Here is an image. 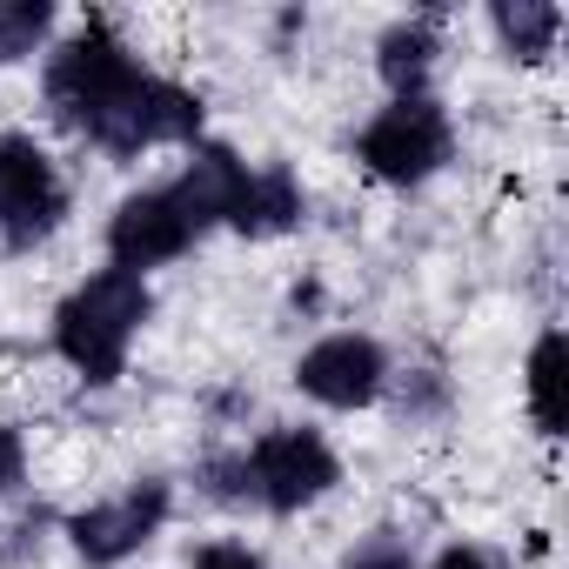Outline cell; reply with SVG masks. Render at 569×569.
<instances>
[{"mask_svg": "<svg viewBox=\"0 0 569 569\" xmlns=\"http://www.w3.org/2000/svg\"><path fill=\"white\" fill-rule=\"evenodd\" d=\"M556 389H562V336H542L536 356H529V409H536V422H542L549 436L562 429V402H556Z\"/></svg>", "mask_w": 569, "mask_h": 569, "instance_id": "cell-13", "label": "cell"}, {"mask_svg": "<svg viewBox=\"0 0 569 569\" xmlns=\"http://www.w3.org/2000/svg\"><path fill=\"white\" fill-rule=\"evenodd\" d=\"M188 241H194V221L181 214V201H174L168 188H148V194L121 201V214L108 221V248H114V268H128V274L174 261Z\"/></svg>", "mask_w": 569, "mask_h": 569, "instance_id": "cell-7", "label": "cell"}, {"mask_svg": "<svg viewBox=\"0 0 569 569\" xmlns=\"http://www.w3.org/2000/svg\"><path fill=\"white\" fill-rule=\"evenodd\" d=\"M362 161L369 174L382 181H422L449 161V121L429 94H409V101H389L369 128H362Z\"/></svg>", "mask_w": 569, "mask_h": 569, "instance_id": "cell-4", "label": "cell"}, {"mask_svg": "<svg viewBox=\"0 0 569 569\" xmlns=\"http://www.w3.org/2000/svg\"><path fill=\"white\" fill-rule=\"evenodd\" d=\"M302 214V194H296V181L281 174V168H268V174H248L241 181V194H234V228L241 234H274V228H289Z\"/></svg>", "mask_w": 569, "mask_h": 569, "instance_id": "cell-10", "label": "cell"}, {"mask_svg": "<svg viewBox=\"0 0 569 569\" xmlns=\"http://www.w3.org/2000/svg\"><path fill=\"white\" fill-rule=\"evenodd\" d=\"M336 476H342V462H336V449L316 436V429H268L254 449H248V489L268 502V509H309V502H322L329 489H336Z\"/></svg>", "mask_w": 569, "mask_h": 569, "instance_id": "cell-3", "label": "cell"}, {"mask_svg": "<svg viewBox=\"0 0 569 569\" xmlns=\"http://www.w3.org/2000/svg\"><path fill=\"white\" fill-rule=\"evenodd\" d=\"M296 382H302L316 402H329V409H362V402L382 396L389 356H382L369 336H322V342L296 362Z\"/></svg>", "mask_w": 569, "mask_h": 569, "instance_id": "cell-6", "label": "cell"}, {"mask_svg": "<svg viewBox=\"0 0 569 569\" xmlns=\"http://www.w3.org/2000/svg\"><path fill=\"white\" fill-rule=\"evenodd\" d=\"M342 569H416V562H409V549H402L396 536H369Z\"/></svg>", "mask_w": 569, "mask_h": 569, "instance_id": "cell-15", "label": "cell"}, {"mask_svg": "<svg viewBox=\"0 0 569 569\" xmlns=\"http://www.w3.org/2000/svg\"><path fill=\"white\" fill-rule=\"evenodd\" d=\"M194 569H268V562L254 549H241V542H214V549L194 556Z\"/></svg>", "mask_w": 569, "mask_h": 569, "instance_id": "cell-16", "label": "cell"}, {"mask_svg": "<svg viewBox=\"0 0 569 569\" xmlns=\"http://www.w3.org/2000/svg\"><path fill=\"white\" fill-rule=\"evenodd\" d=\"M496 28H502V41H509L522 61H536V54H549V41H556L562 14H556V8H542V0H516V8H496Z\"/></svg>", "mask_w": 569, "mask_h": 569, "instance_id": "cell-12", "label": "cell"}, {"mask_svg": "<svg viewBox=\"0 0 569 569\" xmlns=\"http://www.w3.org/2000/svg\"><path fill=\"white\" fill-rule=\"evenodd\" d=\"M429 61H436V41H429V28H396V34L382 41V74H389L396 101L422 94V74H429Z\"/></svg>", "mask_w": 569, "mask_h": 569, "instance_id": "cell-11", "label": "cell"}, {"mask_svg": "<svg viewBox=\"0 0 569 569\" xmlns=\"http://www.w3.org/2000/svg\"><path fill=\"white\" fill-rule=\"evenodd\" d=\"M148 322V281L128 268H101L94 281L61 302L54 316V349L88 376V382H114L128 369V342Z\"/></svg>", "mask_w": 569, "mask_h": 569, "instance_id": "cell-2", "label": "cell"}, {"mask_svg": "<svg viewBox=\"0 0 569 569\" xmlns=\"http://www.w3.org/2000/svg\"><path fill=\"white\" fill-rule=\"evenodd\" d=\"M48 8L41 0H14V8H0V61H21V54H34L41 41H48Z\"/></svg>", "mask_w": 569, "mask_h": 569, "instance_id": "cell-14", "label": "cell"}, {"mask_svg": "<svg viewBox=\"0 0 569 569\" xmlns=\"http://www.w3.org/2000/svg\"><path fill=\"white\" fill-rule=\"evenodd\" d=\"M241 181H248V168H241L228 148H201V154L188 161V174H181L168 194L181 201V214H188V221H194V234H201L208 221H228V214H234Z\"/></svg>", "mask_w": 569, "mask_h": 569, "instance_id": "cell-9", "label": "cell"}, {"mask_svg": "<svg viewBox=\"0 0 569 569\" xmlns=\"http://www.w3.org/2000/svg\"><path fill=\"white\" fill-rule=\"evenodd\" d=\"M14 482H21V436L0 429V496H8Z\"/></svg>", "mask_w": 569, "mask_h": 569, "instance_id": "cell-17", "label": "cell"}, {"mask_svg": "<svg viewBox=\"0 0 569 569\" xmlns=\"http://www.w3.org/2000/svg\"><path fill=\"white\" fill-rule=\"evenodd\" d=\"M48 108L74 134L101 141L108 154H148L168 141H194L201 101L161 74H148L108 28L74 34L48 61Z\"/></svg>", "mask_w": 569, "mask_h": 569, "instance_id": "cell-1", "label": "cell"}, {"mask_svg": "<svg viewBox=\"0 0 569 569\" xmlns=\"http://www.w3.org/2000/svg\"><path fill=\"white\" fill-rule=\"evenodd\" d=\"M68 214V188L54 174V161L28 141V134H0V234L14 248L54 234Z\"/></svg>", "mask_w": 569, "mask_h": 569, "instance_id": "cell-5", "label": "cell"}, {"mask_svg": "<svg viewBox=\"0 0 569 569\" xmlns=\"http://www.w3.org/2000/svg\"><path fill=\"white\" fill-rule=\"evenodd\" d=\"M161 516H168V489H161V482H141V489H128V496H114V502L81 509V516L68 522V536H74V549H81L88 562H121V556H134V549L161 529Z\"/></svg>", "mask_w": 569, "mask_h": 569, "instance_id": "cell-8", "label": "cell"}, {"mask_svg": "<svg viewBox=\"0 0 569 569\" xmlns=\"http://www.w3.org/2000/svg\"><path fill=\"white\" fill-rule=\"evenodd\" d=\"M436 569H496V562H489L482 549H442V556H436Z\"/></svg>", "mask_w": 569, "mask_h": 569, "instance_id": "cell-18", "label": "cell"}]
</instances>
